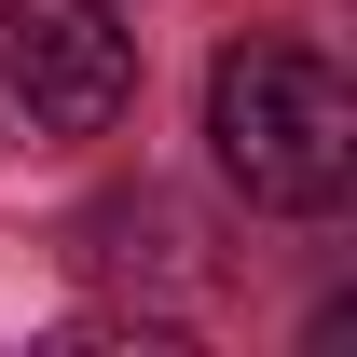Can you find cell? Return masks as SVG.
<instances>
[{
    "label": "cell",
    "instance_id": "obj_2",
    "mask_svg": "<svg viewBox=\"0 0 357 357\" xmlns=\"http://www.w3.org/2000/svg\"><path fill=\"white\" fill-rule=\"evenodd\" d=\"M0 96L42 137H110L137 96V42L110 0H0Z\"/></svg>",
    "mask_w": 357,
    "mask_h": 357
},
{
    "label": "cell",
    "instance_id": "obj_1",
    "mask_svg": "<svg viewBox=\"0 0 357 357\" xmlns=\"http://www.w3.org/2000/svg\"><path fill=\"white\" fill-rule=\"evenodd\" d=\"M206 137H220V178L275 220H330L357 192V96L303 42H234L206 69Z\"/></svg>",
    "mask_w": 357,
    "mask_h": 357
}]
</instances>
